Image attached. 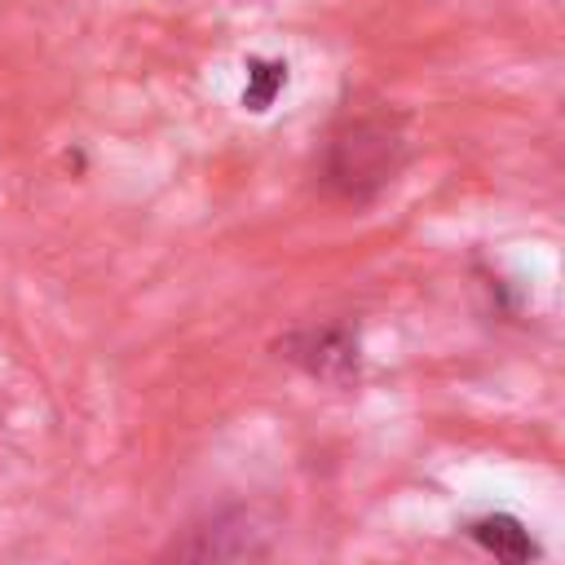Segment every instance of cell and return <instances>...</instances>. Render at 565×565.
<instances>
[{
    "label": "cell",
    "mask_w": 565,
    "mask_h": 565,
    "mask_svg": "<svg viewBox=\"0 0 565 565\" xmlns=\"http://www.w3.org/2000/svg\"><path fill=\"white\" fill-rule=\"evenodd\" d=\"M463 534L490 552L499 565H534L539 561V543L534 534L525 530V521H516L512 512H486V516H472L463 525Z\"/></svg>",
    "instance_id": "3"
},
{
    "label": "cell",
    "mask_w": 565,
    "mask_h": 565,
    "mask_svg": "<svg viewBox=\"0 0 565 565\" xmlns=\"http://www.w3.org/2000/svg\"><path fill=\"white\" fill-rule=\"evenodd\" d=\"M406 159V146H402V132L393 119L384 115H366V119H349L331 146H327V159H322V181L349 199V203H366L371 194H380L397 168Z\"/></svg>",
    "instance_id": "1"
},
{
    "label": "cell",
    "mask_w": 565,
    "mask_h": 565,
    "mask_svg": "<svg viewBox=\"0 0 565 565\" xmlns=\"http://www.w3.org/2000/svg\"><path fill=\"white\" fill-rule=\"evenodd\" d=\"M282 88H287V62H265V57L247 62V88H243L247 110H269Z\"/></svg>",
    "instance_id": "4"
},
{
    "label": "cell",
    "mask_w": 565,
    "mask_h": 565,
    "mask_svg": "<svg viewBox=\"0 0 565 565\" xmlns=\"http://www.w3.org/2000/svg\"><path fill=\"white\" fill-rule=\"evenodd\" d=\"M278 358H287L291 366H300L305 375L322 380V384H353L358 380V335L353 327H305L278 340Z\"/></svg>",
    "instance_id": "2"
}]
</instances>
